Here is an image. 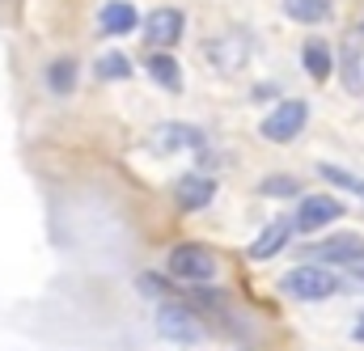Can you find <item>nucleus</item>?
Listing matches in <instances>:
<instances>
[{
  "instance_id": "20e7f679",
  "label": "nucleus",
  "mask_w": 364,
  "mask_h": 351,
  "mask_svg": "<svg viewBox=\"0 0 364 351\" xmlns=\"http://www.w3.org/2000/svg\"><path fill=\"white\" fill-rule=\"evenodd\" d=\"M157 330H161V339L182 343V347H191V343L203 339V322L191 309H182V305H161L157 309Z\"/></svg>"
},
{
  "instance_id": "39448f33",
  "label": "nucleus",
  "mask_w": 364,
  "mask_h": 351,
  "mask_svg": "<svg viewBox=\"0 0 364 351\" xmlns=\"http://www.w3.org/2000/svg\"><path fill=\"white\" fill-rule=\"evenodd\" d=\"M339 216H343V203H339L335 195H305V199H301V207H296L292 229H301V233H318V229L335 225Z\"/></svg>"
},
{
  "instance_id": "2eb2a0df",
  "label": "nucleus",
  "mask_w": 364,
  "mask_h": 351,
  "mask_svg": "<svg viewBox=\"0 0 364 351\" xmlns=\"http://www.w3.org/2000/svg\"><path fill=\"white\" fill-rule=\"evenodd\" d=\"M284 13H288L292 21L314 26V21H326V17H331V0H284Z\"/></svg>"
},
{
  "instance_id": "423d86ee",
  "label": "nucleus",
  "mask_w": 364,
  "mask_h": 351,
  "mask_svg": "<svg viewBox=\"0 0 364 351\" xmlns=\"http://www.w3.org/2000/svg\"><path fill=\"white\" fill-rule=\"evenodd\" d=\"M364 254V237L356 233H339V237H326V242H314L309 250H305V263H343L352 266L356 259Z\"/></svg>"
},
{
  "instance_id": "ddd939ff",
  "label": "nucleus",
  "mask_w": 364,
  "mask_h": 351,
  "mask_svg": "<svg viewBox=\"0 0 364 351\" xmlns=\"http://www.w3.org/2000/svg\"><path fill=\"white\" fill-rule=\"evenodd\" d=\"M149 77H153L157 85L166 89V93H178V89H182L178 60H174V55H166V51H157V55H149Z\"/></svg>"
},
{
  "instance_id": "5701e85b",
  "label": "nucleus",
  "mask_w": 364,
  "mask_h": 351,
  "mask_svg": "<svg viewBox=\"0 0 364 351\" xmlns=\"http://www.w3.org/2000/svg\"><path fill=\"white\" fill-rule=\"evenodd\" d=\"M352 339H356V343H364V318L356 322V330H352Z\"/></svg>"
},
{
  "instance_id": "4468645a",
  "label": "nucleus",
  "mask_w": 364,
  "mask_h": 351,
  "mask_svg": "<svg viewBox=\"0 0 364 351\" xmlns=\"http://www.w3.org/2000/svg\"><path fill=\"white\" fill-rule=\"evenodd\" d=\"M47 89H51V93H60V97L77 89V60H73V55L51 60V68H47Z\"/></svg>"
},
{
  "instance_id": "412c9836",
  "label": "nucleus",
  "mask_w": 364,
  "mask_h": 351,
  "mask_svg": "<svg viewBox=\"0 0 364 351\" xmlns=\"http://www.w3.org/2000/svg\"><path fill=\"white\" fill-rule=\"evenodd\" d=\"M255 97H259V102H263V97H275V85H259L255 89Z\"/></svg>"
},
{
  "instance_id": "6e6552de",
  "label": "nucleus",
  "mask_w": 364,
  "mask_h": 351,
  "mask_svg": "<svg viewBox=\"0 0 364 351\" xmlns=\"http://www.w3.org/2000/svg\"><path fill=\"white\" fill-rule=\"evenodd\" d=\"M136 26H140V13H136L132 0H106L102 13H97V30L110 34V38H123V34H132Z\"/></svg>"
},
{
  "instance_id": "4be33fe9",
  "label": "nucleus",
  "mask_w": 364,
  "mask_h": 351,
  "mask_svg": "<svg viewBox=\"0 0 364 351\" xmlns=\"http://www.w3.org/2000/svg\"><path fill=\"white\" fill-rule=\"evenodd\" d=\"M348 271H352L356 279H364V254H360V259H356V263H352V266H348Z\"/></svg>"
},
{
  "instance_id": "a211bd4d",
  "label": "nucleus",
  "mask_w": 364,
  "mask_h": 351,
  "mask_svg": "<svg viewBox=\"0 0 364 351\" xmlns=\"http://www.w3.org/2000/svg\"><path fill=\"white\" fill-rule=\"evenodd\" d=\"M259 195H267V199H288V195H301V182L288 174H272L259 182Z\"/></svg>"
},
{
  "instance_id": "f8f14e48",
  "label": "nucleus",
  "mask_w": 364,
  "mask_h": 351,
  "mask_svg": "<svg viewBox=\"0 0 364 351\" xmlns=\"http://www.w3.org/2000/svg\"><path fill=\"white\" fill-rule=\"evenodd\" d=\"M301 60H305V72H309L318 85L331 81V72H335V55H331V47H326L322 38H309L305 51H301Z\"/></svg>"
},
{
  "instance_id": "f257e3e1",
  "label": "nucleus",
  "mask_w": 364,
  "mask_h": 351,
  "mask_svg": "<svg viewBox=\"0 0 364 351\" xmlns=\"http://www.w3.org/2000/svg\"><path fill=\"white\" fill-rule=\"evenodd\" d=\"M343 288V279L335 275V271H326V266H314V263H301L292 266L284 279H279V292L284 296H292V301H331L335 292Z\"/></svg>"
},
{
  "instance_id": "aec40b11",
  "label": "nucleus",
  "mask_w": 364,
  "mask_h": 351,
  "mask_svg": "<svg viewBox=\"0 0 364 351\" xmlns=\"http://www.w3.org/2000/svg\"><path fill=\"white\" fill-rule=\"evenodd\" d=\"M140 288H144V292H153V301H157V296H174V292H170L157 275H140Z\"/></svg>"
},
{
  "instance_id": "9d476101",
  "label": "nucleus",
  "mask_w": 364,
  "mask_h": 351,
  "mask_svg": "<svg viewBox=\"0 0 364 351\" xmlns=\"http://www.w3.org/2000/svg\"><path fill=\"white\" fill-rule=\"evenodd\" d=\"M153 148L157 153H174V148H203V131L191 127V123H161L157 136H153Z\"/></svg>"
},
{
  "instance_id": "1a4fd4ad",
  "label": "nucleus",
  "mask_w": 364,
  "mask_h": 351,
  "mask_svg": "<svg viewBox=\"0 0 364 351\" xmlns=\"http://www.w3.org/2000/svg\"><path fill=\"white\" fill-rule=\"evenodd\" d=\"M212 195H216V182H212L208 174H186L178 186H174V199H178L182 212H199V207H208Z\"/></svg>"
},
{
  "instance_id": "9b49d317",
  "label": "nucleus",
  "mask_w": 364,
  "mask_h": 351,
  "mask_svg": "<svg viewBox=\"0 0 364 351\" xmlns=\"http://www.w3.org/2000/svg\"><path fill=\"white\" fill-rule=\"evenodd\" d=\"M288 237H292V225H288V220H272V225L250 242V259H255V263H263V259L279 254V250L288 246Z\"/></svg>"
},
{
  "instance_id": "0eeeda50",
  "label": "nucleus",
  "mask_w": 364,
  "mask_h": 351,
  "mask_svg": "<svg viewBox=\"0 0 364 351\" xmlns=\"http://www.w3.org/2000/svg\"><path fill=\"white\" fill-rule=\"evenodd\" d=\"M182 26H186V17H182L178 9H153L144 17V38L153 47H174L182 38Z\"/></svg>"
},
{
  "instance_id": "7ed1b4c3",
  "label": "nucleus",
  "mask_w": 364,
  "mask_h": 351,
  "mask_svg": "<svg viewBox=\"0 0 364 351\" xmlns=\"http://www.w3.org/2000/svg\"><path fill=\"white\" fill-rule=\"evenodd\" d=\"M170 275L186 279V284H208L216 275V254L199 242H182L170 250Z\"/></svg>"
},
{
  "instance_id": "6ab92c4d",
  "label": "nucleus",
  "mask_w": 364,
  "mask_h": 351,
  "mask_svg": "<svg viewBox=\"0 0 364 351\" xmlns=\"http://www.w3.org/2000/svg\"><path fill=\"white\" fill-rule=\"evenodd\" d=\"M360 55H356V47L348 43V51H343V85L348 93H360V64H356Z\"/></svg>"
},
{
  "instance_id": "f03ea898",
  "label": "nucleus",
  "mask_w": 364,
  "mask_h": 351,
  "mask_svg": "<svg viewBox=\"0 0 364 351\" xmlns=\"http://www.w3.org/2000/svg\"><path fill=\"white\" fill-rule=\"evenodd\" d=\"M305 123H309V106L301 97H288V102H279L272 114L259 123V136L272 140V144H292L305 131Z\"/></svg>"
},
{
  "instance_id": "dca6fc26",
  "label": "nucleus",
  "mask_w": 364,
  "mask_h": 351,
  "mask_svg": "<svg viewBox=\"0 0 364 351\" xmlns=\"http://www.w3.org/2000/svg\"><path fill=\"white\" fill-rule=\"evenodd\" d=\"M97 77L102 81H127L132 77V60L119 55V51H106V55H97Z\"/></svg>"
},
{
  "instance_id": "f3484780",
  "label": "nucleus",
  "mask_w": 364,
  "mask_h": 351,
  "mask_svg": "<svg viewBox=\"0 0 364 351\" xmlns=\"http://www.w3.org/2000/svg\"><path fill=\"white\" fill-rule=\"evenodd\" d=\"M318 174L326 178V182H335L339 190H352V195H360V199H364V178H356L352 170H343V166H331V161H322V166H318Z\"/></svg>"
}]
</instances>
